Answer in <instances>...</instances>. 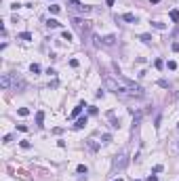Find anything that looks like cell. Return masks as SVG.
<instances>
[{"label": "cell", "mask_w": 179, "mask_h": 181, "mask_svg": "<svg viewBox=\"0 0 179 181\" xmlns=\"http://www.w3.org/2000/svg\"><path fill=\"white\" fill-rule=\"evenodd\" d=\"M72 23H74V28L76 30H80V34H89V32H91V25L89 23H86V21H82V19H78V17H74L72 19Z\"/></svg>", "instance_id": "6da1fadb"}, {"label": "cell", "mask_w": 179, "mask_h": 181, "mask_svg": "<svg viewBox=\"0 0 179 181\" xmlns=\"http://www.w3.org/2000/svg\"><path fill=\"white\" fill-rule=\"evenodd\" d=\"M127 162H129L127 154H118V156L114 158V171H122V168L127 166Z\"/></svg>", "instance_id": "7a4b0ae2"}, {"label": "cell", "mask_w": 179, "mask_h": 181, "mask_svg": "<svg viewBox=\"0 0 179 181\" xmlns=\"http://www.w3.org/2000/svg\"><path fill=\"white\" fill-rule=\"evenodd\" d=\"M11 84H13V76H11V74H2V78H0V87L7 90V89H11Z\"/></svg>", "instance_id": "3957f363"}, {"label": "cell", "mask_w": 179, "mask_h": 181, "mask_svg": "<svg viewBox=\"0 0 179 181\" xmlns=\"http://www.w3.org/2000/svg\"><path fill=\"white\" fill-rule=\"evenodd\" d=\"M86 122H89V118H86V116H80V118L76 120L74 129H84V126H86Z\"/></svg>", "instance_id": "277c9868"}, {"label": "cell", "mask_w": 179, "mask_h": 181, "mask_svg": "<svg viewBox=\"0 0 179 181\" xmlns=\"http://www.w3.org/2000/svg\"><path fill=\"white\" fill-rule=\"evenodd\" d=\"M107 118H110V122H112V129H118V126H120V122L116 120V116H114V112H107Z\"/></svg>", "instance_id": "5b68a950"}, {"label": "cell", "mask_w": 179, "mask_h": 181, "mask_svg": "<svg viewBox=\"0 0 179 181\" xmlns=\"http://www.w3.org/2000/svg\"><path fill=\"white\" fill-rule=\"evenodd\" d=\"M82 108H86L84 103H78L76 108L72 110V114H70V118H76V116H80V112H82Z\"/></svg>", "instance_id": "8992f818"}, {"label": "cell", "mask_w": 179, "mask_h": 181, "mask_svg": "<svg viewBox=\"0 0 179 181\" xmlns=\"http://www.w3.org/2000/svg\"><path fill=\"white\" fill-rule=\"evenodd\" d=\"M76 11H78V13H84V15H89L91 13V11H93V9H91V7H84V4H76Z\"/></svg>", "instance_id": "52a82bcc"}, {"label": "cell", "mask_w": 179, "mask_h": 181, "mask_svg": "<svg viewBox=\"0 0 179 181\" xmlns=\"http://www.w3.org/2000/svg\"><path fill=\"white\" fill-rule=\"evenodd\" d=\"M42 122H44V112L38 110V112H36V124H38V126H42Z\"/></svg>", "instance_id": "ba28073f"}, {"label": "cell", "mask_w": 179, "mask_h": 181, "mask_svg": "<svg viewBox=\"0 0 179 181\" xmlns=\"http://www.w3.org/2000/svg\"><path fill=\"white\" fill-rule=\"evenodd\" d=\"M122 19H124V21H129V23H137V17H135L133 13H124V15H122Z\"/></svg>", "instance_id": "9c48e42d"}, {"label": "cell", "mask_w": 179, "mask_h": 181, "mask_svg": "<svg viewBox=\"0 0 179 181\" xmlns=\"http://www.w3.org/2000/svg\"><path fill=\"white\" fill-rule=\"evenodd\" d=\"M101 42H103V44H107V46H112L114 44V42H116V36H105V38H101Z\"/></svg>", "instance_id": "30bf717a"}, {"label": "cell", "mask_w": 179, "mask_h": 181, "mask_svg": "<svg viewBox=\"0 0 179 181\" xmlns=\"http://www.w3.org/2000/svg\"><path fill=\"white\" fill-rule=\"evenodd\" d=\"M17 38H19V40H25V42H30V40H32V34H30V32H21V34L17 36Z\"/></svg>", "instance_id": "8fae6325"}, {"label": "cell", "mask_w": 179, "mask_h": 181, "mask_svg": "<svg viewBox=\"0 0 179 181\" xmlns=\"http://www.w3.org/2000/svg\"><path fill=\"white\" fill-rule=\"evenodd\" d=\"M13 87H15V89H17V87H19V89H23V87H25V82L21 80V78L15 76V78H13Z\"/></svg>", "instance_id": "7c38bea8"}, {"label": "cell", "mask_w": 179, "mask_h": 181, "mask_svg": "<svg viewBox=\"0 0 179 181\" xmlns=\"http://www.w3.org/2000/svg\"><path fill=\"white\" fill-rule=\"evenodd\" d=\"M46 25H48V28H51V30H55V28H59V25H61V23H59L57 19H48V21H46Z\"/></svg>", "instance_id": "4fadbf2b"}, {"label": "cell", "mask_w": 179, "mask_h": 181, "mask_svg": "<svg viewBox=\"0 0 179 181\" xmlns=\"http://www.w3.org/2000/svg\"><path fill=\"white\" fill-rule=\"evenodd\" d=\"M86 147H89L91 152H95V150H97V147H99V145H97V143H95L93 139H86Z\"/></svg>", "instance_id": "5bb4252c"}, {"label": "cell", "mask_w": 179, "mask_h": 181, "mask_svg": "<svg viewBox=\"0 0 179 181\" xmlns=\"http://www.w3.org/2000/svg\"><path fill=\"white\" fill-rule=\"evenodd\" d=\"M169 17H171V21H175V23H177V21H179V11H177V9H175V11H171Z\"/></svg>", "instance_id": "9a60e30c"}, {"label": "cell", "mask_w": 179, "mask_h": 181, "mask_svg": "<svg viewBox=\"0 0 179 181\" xmlns=\"http://www.w3.org/2000/svg\"><path fill=\"white\" fill-rule=\"evenodd\" d=\"M40 70H42V67L38 65V63H32V65H30V72L32 74H40Z\"/></svg>", "instance_id": "2e32d148"}, {"label": "cell", "mask_w": 179, "mask_h": 181, "mask_svg": "<svg viewBox=\"0 0 179 181\" xmlns=\"http://www.w3.org/2000/svg\"><path fill=\"white\" fill-rule=\"evenodd\" d=\"M139 40H143V42H145V44H150V42H152V40H154V38H152V36H150V34H141V36H139Z\"/></svg>", "instance_id": "e0dca14e"}, {"label": "cell", "mask_w": 179, "mask_h": 181, "mask_svg": "<svg viewBox=\"0 0 179 181\" xmlns=\"http://www.w3.org/2000/svg\"><path fill=\"white\" fill-rule=\"evenodd\" d=\"M48 11H51L53 15H57L59 11H61V7H59V4H51V7H48Z\"/></svg>", "instance_id": "ac0fdd59"}, {"label": "cell", "mask_w": 179, "mask_h": 181, "mask_svg": "<svg viewBox=\"0 0 179 181\" xmlns=\"http://www.w3.org/2000/svg\"><path fill=\"white\" fill-rule=\"evenodd\" d=\"M61 38L70 42V40H72V32H68V30H66V32H61Z\"/></svg>", "instance_id": "d6986e66"}, {"label": "cell", "mask_w": 179, "mask_h": 181, "mask_svg": "<svg viewBox=\"0 0 179 181\" xmlns=\"http://www.w3.org/2000/svg\"><path fill=\"white\" fill-rule=\"evenodd\" d=\"M17 114H19V116H28V114H30V110H28V108H19V110H17Z\"/></svg>", "instance_id": "ffe728a7"}, {"label": "cell", "mask_w": 179, "mask_h": 181, "mask_svg": "<svg viewBox=\"0 0 179 181\" xmlns=\"http://www.w3.org/2000/svg\"><path fill=\"white\" fill-rule=\"evenodd\" d=\"M152 25H154L156 30H164V28H166V25H164V23H160V21H154V23H152Z\"/></svg>", "instance_id": "44dd1931"}, {"label": "cell", "mask_w": 179, "mask_h": 181, "mask_svg": "<svg viewBox=\"0 0 179 181\" xmlns=\"http://www.w3.org/2000/svg\"><path fill=\"white\" fill-rule=\"evenodd\" d=\"M101 141H103V143H110L112 141V135H110V133H105V135L101 137Z\"/></svg>", "instance_id": "7402d4cb"}, {"label": "cell", "mask_w": 179, "mask_h": 181, "mask_svg": "<svg viewBox=\"0 0 179 181\" xmlns=\"http://www.w3.org/2000/svg\"><path fill=\"white\" fill-rule=\"evenodd\" d=\"M154 65L158 67V70H162V67H164V61H162V59H156V61H154Z\"/></svg>", "instance_id": "603a6c76"}, {"label": "cell", "mask_w": 179, "mask_h": 181, "mask_svg": "<svg viewBox=\"0 0 179 181\" xmlns=\"http://www.w3.org/2000/svg\"><path fill=\"white\" fill-rule=\"evenodd\" d=\"M158 84H160V87H162V89H171V84H169V82H166V80H158Z\"/></svg>", "instance_id": "cb8c5ba5"}, {"label": "cell", "mask_w": 179, "mask_h": 181, "mask_svg": "<svg viewBox=\"0 0 179 181\" xmlns=\"http://www.w3.org/2000/svg\"><path fill=\"white\" fill-rule=\"evenodd\" d=\"M162 168H164V166H162V164H156V166L152 168V171H154V173H162Z\"/></svg>", "instance_id": "d4e9b609"}, {"label": "cell", "mask_w": 179, "mask_h": 181, "mask_svg": "<svg viewBox=\"0 0 179 181\" xmlns=\"http://www.w3.org/2000/svg\"><path fill=\"white\" fill-rule=\"evenodd\" d=\"M76 171H78V173H80V175H82V173H84V175H86V166H84V164H80V166H78V168H76Z\"/></svg>", "instance_id": "484cf974"}, {"label": "cell", "mask_w": 179, "mask_h": 181, "mask_svg": "<svg viewBox=\"0 0 179 181\" xmlns=\"http://www.w3.org/2000/svg\"><path fill=\"white\" fill-rule=\"evenodd\" d=\"M30 145H32V143H30V141H21V147H23V150H28V147H30Z\"/></svg>", "instance_id": "4316f807"}, {"label": "cell", "mask_w": 179, "mask_h": 181, "mask_svg": "<svg viewBox=\"0 0 179 181\" xmlns=\"http://www.w3.org/2000/svg\"><path fill=\"white\" fill-rule=\"evenodd\" d=\"M169 70H177V63L175 61H169Z\"/></svg>", "instance_id": "83f0119b"}, {"label": "cell", "mask_w": 179, "mask_h": 181, "mask_svg": "<svg viewBox=\"0 0 179 181\" xmlns=\"http://www.w3.org/2000/svg\"><path fill=\"white\" fill-rule=\"evenodd\" d=\"M89 114H91V116H95V114H97V108H93V105H91V108H89Z\"/></svg>", "instance_id": "f1b7e54d"}, {"label": "cell", "mask_w": 179, "mask_h": 181, "mask_svg": "<svg viewBox=\"0 0 179 181\" xmlns=\"http://www.w3.org/2000/svg\"><path fill=\"white\" fill-rule=\"evenodd\" d=\"M171 49H173V51L177 53V51H179V42H173V46H171Z\"/></svg>", "instance_id": "f546056e"}, {"label": "cell", "mask_w": 179, "mask_h": 181, "mask_svg": "<svg viewBox=\"0 0 179 181\" xmlns=\"http://www.w3.org/2000/svg\"><path fill=\"white\" fill-rule=\"evenodd\" d=\"M145 181H158V177H156V175H150V177L145 179Z\"/></svg>", "instance_id": "4dcf8cb0"}, {"label": "cell", "mask_w": 179, "mask_h": 181, "mask_svg": "<svg viewBox=\"0 0 179 181\" xmlns=\"http://www.w3.org/2000/svg\"><path fill=\"white\" fill-rule=\"evenodd\" d=\"M107 2V7H114V4H116V0H105Z\"/></svg>", "instance_id": "1f68e13d"}, {"label": "cell", "mask_w": 179, "mask_h": 181, "mask_svg": "<svg viewBox=\"0 0 179 181\" xmlns=\"http://www.w3.org/2000/svg\"><path fill=\"white\" fill-rule=\"evenodd\" d=\"M114 181H122V179H114Z\"/></svg>", "instance_id": "d6a6232c"}, {"label": "cell", "mask_w": 179, "mask_h": 181, "mask_svg": "<svg viewBox=\"0 0 179 181\" xmlns=\"http://www.w3.org/2000/svg\"><path fill=\"white\" fill-rule=\"evenodd\" d=\"M135 181H137V179H135Z\"/></svg>", "instance_id": "836d02e7"}, {"label": "cell", "mask_w": 179, "mask_h": 181, "mask_svg": "<svg viewBox=\"0 0 179 181\" xmlns=\"http://www.w3.org/2000/svg\"><path fill=\"white\" fill-rule=\"evenodd\" d=\"M177 126H179V124H177Z\"/></svg>", "instance_id": "e575fe53"}]
</instances>
